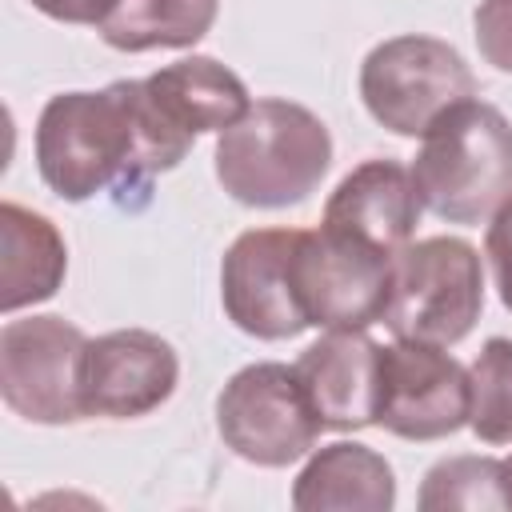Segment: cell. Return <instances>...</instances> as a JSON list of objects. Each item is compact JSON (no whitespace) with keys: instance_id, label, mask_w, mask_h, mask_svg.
I'll return each mask as SVG.
<instances>
[{"instance_id":"obj_1","label":"cell","mask_w":512,"mask_h":512,"mask_svg":"<svg viewBox=\"0 0 512 512\" xmlns=\"http://www.w3.org/2000/svg\"><path fill=\"white\" fill-rule=\"evenodd\" d=\"M192 148L152 100L144 80H116L100 92H60L36 120L40 180L68 204L100 192L148 196L152 176L172 172Z\"/></svg>"},{"instance_id":"obj_2","label":"cell","mask_w":512,"mask_h":512,"mask_svg":"<svg viewBox=\"0 0 512 512\" xmlns=\"http://www.w3.org/2000/svg\"><path fill=\"white\" fill-rule=\"evenodd\" d=\"M216 180L248 208L304 204L332 168L328 124L296 100H256L216 136Z\"/></svg>"},{"instance_id":"obj_3","label":"cell","mask_w":512,"mask_h":512,"mask_svg":"<svg viewBox=\"0 0 512 512\" xmlns=\"http://www.w3.org/2000/svg\"><path fill=\"white\" fill-rule=\"evenodd\" d=\"M420 204L444 224H484L512 200V124L488 100H460L412 160Z\"/></svg>"},{"instance_id":"obj_4","label":"cell","mask_w":512,"mask_h":512,"mask_svg":"<svg viewBox=\"0 0 512 512\" xmlns=\"http://www.w3.org/2000/svg\"><path fill=\"white\" fill-rule=\"evenodd\" d=\"M484 312V268L480 252L460 236L408 240L392 256V292L384 328L396 340L452 348Z\"/></svg>"},{"instance_id":"obj_5","label":"cell","mask_w":512,"mask_h":512,"mask_svg":"<svg viewBox=\"0 0 512 512\" xmlns=\"http://www.w3.org/2000/svg\"><path fill=\"white\" fill-rule=\"evenodd\" d=\"M476 96L464 56L436 36L404 32L380 40L360 64V100L396 136H424L448 108Z\"/></svg>"},{"instance_id":"obj_6","label":"cell","mask_w":512,"mask_h":512,"mask_svg":"<svg viewBox=\"0 0 512 512\" xmlns=\"http://www.w3.org/2000/svg\"><path fill=\"white\" fill-rule=\"evenodd\" d=\"M216 428L224 448L256 468H288L304 460L324 420L316 416L292 364L256 360L228 376L216 396Z\"/></svg>"},{"instance_id":"obj_7","label":"cell","mask_w":512,"mask_h":512,"mask_svg":"<svg viewBox=\"0 0 512 512\" xmlns=\"http://www.w3.org/2000/svg\"><path fill=\"white\" fill-rule=\"evenodd\" d=\"M292 280L308 328L368 332L384 320L392 292V256L328 228H300Z\"/></svg>"},{"instance_id":"obj_8","label":"cell","mask_w":512,"mask_h":512,"mask_svg":"<svg viewBox=\"0 0 512 512\" xmlns=\"http://www.w3.org/2000/svg\"><path fill=\"white\" fill-rule=\"evenodd\" d=\"M88 336L64 316H24L0 328V396L32 424H76Z\"/></svg>"},{"instance_id":"obj_9","label":"cell","mask_w":512,"mask_h":512,"mask_svg":"<svg viewBox=\"0 0 512 512\" xmlns=\"http://www.w3.org/2000/svg\"><path fill=\"white\" fill-rule=\"evenodd\" d=\"M376 424L400 440H444L460 432L468 424V368L436 344H384Z\"/></svg>"},{"instance_id":"obj_10","label":"cell","mask_w":512,"mask_h":512,"mask_svg":"<svg viewBox=\"0 0 512 512\" xmlns=\"http://www.w3.org/2000/svg\"><path fill=\"white\" fill-rule=\"evenodd\" d=\"M300 228H248L220 264V304L228 320L256 340H292L308 316L292 280V252Z\"/></svg>"},{"instance_id":"obj_11","label":"cell","mask_w":512,"mask_h":512,"mask_svg":"<svg viewBox=\"0 0 512 512\" xmlns=\"http://www.w3.org/2000/svg\"><path fill=\"white\" fill-rule=\"evenodd\" d=\"M180 380L176 348L148 328H116L88 340L80 360L84 416L136 420L156 412Z\"/></svg>"},{"instance_id":"obj_12","label":"cell","mask_w":512,"mask_h":512,"mask_svg":"<svg viewBox=\"0 0 512 512\" xmlns=\"http://www.w3.org/2000/svg\"><path fill=\"white\" fill-rule=\"evenodd\" d=\"M420 212L424 204H420L412 168L388 156H372L356 164L324 200L320 228L396 256L416 236Z\"/></svg>"},{"instance_id":"obj_13","label":"cell","mask_w":512,"mask_h":512,"mask_svg":"<svg viewBox=\"0 0 512 512\" xmlns=\"http://www.w3.org/2000/svg\"><path fill=\"white\" fill-rule=\"evenodd\" d=\"M380 348L368 332H324L292 364L316 416L332 432H360L376 424L380 404Z\"/></svg>"},{"instance_id":"obj_14","label":"cell","mask_w":512,"mask_h":512,"mask_svg":"<svg viewBox=\"0 0 512 512\" xmlns=\"http://www.w3.org/2000/svg\"><path fill=\"white\" fill-rule=\"evenodd\" d=\"M396 504V472L392 464L360 444V440H336L308 452V464L292 480V508L300 512H388Z\"/></svg>"},{"instance_id":"obj_15","label":"cell","mask_w":512,"mask_h":512,"mask_svg":"<svg viewBox=\"0 0 512 512\" xmlns=\"http://www.w3.org/2000/svg\"><path fill=\"white\" fill-rule=\"evenodd\" d=\"M68 272V248L60 228L16 204H0V308L12 316L28 304H44L56 296Z\"/></svg>"},{"instance_id":"obj_16","label":"cell","mask_w":512,"mask_h":512,"mask_svg":"<svg viewBox=\"0 0 512 512\" xmlns=\"http://www.w3.org/2000/svg\"><path fill=\"white\" fill-rule=\"evenodd\" d=\"M144 84H148L156 108L192 140L200 132L232 128L252 108L244 80L212 56H184L176 64H164Z\"/></svg>"},{"instance_id":"obj_17","label":"cell","mask_w":512,"mask_h":512,"mask_svg":"<svg viewBox=\"0 0 512 512\" xmlns=\"http://www.w3.org/2000/svg\"><path fill=\"white\" fill-rule=\"evenodd\" d=\"M216 12L220 0H116L96 32L116 52L192 48L216 24Z\"/></svg>"},{"instance_id":"obj_18","label":"cell","mask_w":512,"mask_h":512,"mask_svg":"<svg viewBox=\"0 0 512 512\" xmlns=\"http://www.w3.org/2000/svg\"><path fill=\"white\" fill-rule=\"evenodd\" d=\"M420 512H508L512 492L504 476V460L496 456H448L436 460L416 492Z\"/></svg>"},{"instance_id":"obj_19","label":"cell","mask_w":512,"mask_h":512,"mask_svg":"<svg viewBox=\"0 0 512 512\" xmlns=\"http://www.w3.org/2000/svg\"><path fill=\"white\" fill-rule=\"evenodd\" d=\"M468 428L484 444H512V340L492 336L468 364Z\"/></svg>"},{"instance_id":"obj_20","label":"cell","mask_w":512,"mask_h":512,"mask_svg":"<svg viewBox=\"0 0 512 512\" xmlns=\"http://www.w3.org/2000/svg\"><path fill=\"white\" fill-rule=\"evenodd\" d=\"M472 28L484 64L512 76V0H480L472 12Z\"/></svg>"},{"instance_id":"obj_21","label":"cell","mask_w":512,"mask_h":512,"mask_svg":"<svg viewBox=\"0 0 512 512\" xmlns=\"http://www.w3.org/2000/svg\"><path fill=\"white\" fill-rule=\"evenodd\" d=\"M484 256L500 292V304L512 312V200L496 208V216L488 220V236H484Z\"/></svg>"},{"instance_id":"obj_22","label":"cell","mask_w":512,"mask_h":512,"mask_svg":"<svg viewBox=\"0 0 512 512\" xmlns=\"http://www.w3.org/2000/svg\"><path fill=\"white\" fill-rule=\"evenodd\" d=\"M32 8L60 24H96L100 28L108 20V12L116 8V0H32Z\"/></svg>"},{"instance_id":"obj_23","label":"cell","mask_w":512,"mask_h":512,"mask_svg":"<svg viewBox=\"0 0 512 512\" xmlns=\"http://www.w3.org/2000/svg\"><path fill=\"white\" fill-rule=\"evenodd\" d=\"M504 476H508V492H512V456L504 460Z\"/></svg>"}]
</instances>
